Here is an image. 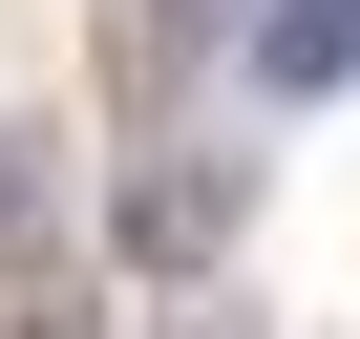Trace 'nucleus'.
<instances>
[{
	"mask_svg": "<svg viewBox=\"0 0 360 339\" xmlns=\"http://www.w3.org/2000/svg\"><path fill=\"white\" fill-rule=\"evenodd\" d=\"M233 234H255V148H148L127 170V255L148 276H212Z\"/></svg>",
	"mask_w": 360,
	"mask_h": 339,
	"instance_id": "nucleus-1",
	"label": "nucleus"
},
{
	"mask_svg": "<svg viewBox=\"0 0 360 339\" xmlns=\"http://www.w3.org/2000/svg\"><path fill=\"white\" fill-rule=\"evenodd\" d=\"M255 85H276V106L360 85V0H255Z\"/></svg>",
	"mask_w": 360,
	"mask_h": 339,
	"instance_id": "nucleus-2",
	"label": "nucleus"
},
{
	"mask_svg": "<svg viewBox=\"0 0 360 339\" xmlns=\"http://www.w3.org/2000/svg\"><path fill=\"white\" fill-rule=\"evenodd\" d=\"M0 339H106V276L85 255H22V276H0Z\"/></svg>",
	"mask_w": 360,
	"mask_h": 339,
	"instance_id": "nucleus-3",
	"label": "nucleus"
},
{
	"mask_svg": "<svg viewBox=\"0 0 360 339\" xmlns=\"http://www.w3.org/2000/svg\"><path fill=\"white\" fill-rule=\"evenodd\" d=\"M64 255V191H43V127H0V276Z\"/></svg>",
	"mask_w": 360,
	"mask_h": 339,
	"instance_id": "nucleus-4",
	"label": "nucleus"
},
{
	"mask_svg": "<svg viewBox=\"0 0 360 339\" xmlns=\"http://www.w3.org/2000/svg\"><path fill=\"white\" fill-rule=\"evenodd\" d=\"M212 339H233V318H212Z\"/></svg>",
	"mask_w": 360,
	"mask_h": 339,
	"instance_id": "nucleus-5",
	"label": "nucleus"
}]
</instances>
